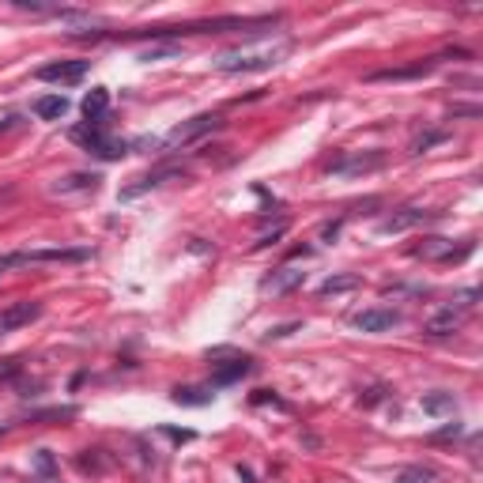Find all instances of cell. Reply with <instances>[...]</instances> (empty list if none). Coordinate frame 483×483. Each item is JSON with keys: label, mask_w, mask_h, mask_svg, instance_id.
I'll use <instances>...</instances> for the list:
<instances>
[{"label": "cell", "mask_w": 483, "mask_h": 483, "mask_svg": "<svg viewBox=\"0 0 483 483\" xmlns=\"http://www.w3.org/2000/svg\"><path fill=\"white\" fill-rule=\"evenodd\" d=\"M291 53V38H280V42H254V46H238V49H227L215 57V68L219 72H265V68H276V64Z\"/></svg>", "instance_id": "1"}, {"label": "cell", "mask_w": 483, "mask_h": 483, "mask_svg": "<svg viewBox=\"0 0 483 483\" xmlns=\"http://www.w3.org/2000/svg\"><path fill=\"white\" fill-rule=\"evenodd\" d=\"M223 125L215 114H201V117H193V121H185V125H178V129H170L167 136L159 140V148H167V151H178V148H189V144H196L201 136H208V133H215V129Z\"/></svg>", "instance_id": "2"}, {"label": "cell", "mask_w": 483, "mask_h": 483, "mask_svg": "<svg viewBox=\"0 0 483 483\" xmlns=\"http://www.w3.org/2000/svg\"><path fill=\"white\" fill-rule=\"evenodd\" d=\"M386 167V151H362V155H344L336 159L328 174H336V178H355V174H374Z\"/></svg>", "instance_id": "3"}, {"label": "cell", "mask_w": 483, "mask_h": 483, "mask_svg": "<svg viewBox=\"0 0 483 483\" xmlns=\"http://www.w3.org/2000/svg\"><path fill=\"white\" fill-rule=\"evenodd\" d=\"M472 242H465L460 249H453V242L449 238H423V246H415V257H423V261H446V265H453V261H465L472 254Z\"/></svg>", "instance_id": "4"}, {"label": "cell", "mask_w": 483, "mask_h": 483, "mask_svg": "<svg viewBox=\"0 0 483 483\" xmlns=\"http://www.w3.org/2000/svg\"><path fill=\"white\" fill-rule=\"evenodd\" d=\"M38 317H42V302L23 299V302L4 306V310H0V336L16 333V328H23V325H30V321H38Z\"/></svg>", "instance_id": "5"}, {"label": "cell", "mask_w": 483, "mask_h": 483, "mask_svg": "<svg viewBox=\"0 0 483 483\" xmlns=\"http://www.w3.org/2000/svg\"><path fill=\"white\" fill-rule=\"evenodd\" d=\"M351 325L359 328V333H389V328L400 325V314L397 310H386V306H370V310H362L351 317Z\"/></svg>", "instance_id": "6"}, {"label": "cell", "mask_w": 483, "mask_h": 483, "mask_svg": "<svg viewBox=\"0 0 483 483\" xmlns=\"http://www.w3.org/2000/svg\"><path fill=\"white\" fill-rule=\"evenodd\" d=\"M87 68H91V61H53L46 68H38V80L42 83H80Z\"/></svg>", "instance_id": "7"}, {"label": "cell", "mask_w": 483, "mask_h": 483, "mask_svg": "<svg viewBox=\"0 0 483 483\" xmlns=\"http://www.w3.org/2000/svg\"><path fill=\"white\" fill-rule=\"evenodd\" d=\"M302 283H306V272H302V268L283 265V268L272 272V276L261 280V291H265V294H287V291H294V287H302Z\"/></svg>", "instance_id": "8"}, {"label": "cell", "mask_w": 483, "mask_h": 483, "mask_svg": "<svg viewBox=\"0 0 483 483\" xmlns=\"http://www.w3.org/2000/svg\"><path fill=\"white\" fill-rule=\"evenodd\" d=\"M460 325H465V310L446 306V310H438L434 317H427L423 333L427 336H453V333H460Z\"/></svg>", "instance_id": "9"}, {"label": "cell", "mask_w": 483, "mask_h": 483, "mask_svg": "<svg viewBox=\"0 0 483 483\" xmlns=\"http://www.w3.org/2000/svg\"><path fill=\"white\" fill-rule=\"evenodd\" d=\"M181 178H185L181 167H162V170H155V174H148V178H140L136 185H129V189L121 193V201H133V196H140V193L159 189V185H167V181H181Z\"/></svg>", "instance_id": "10"}, {"label": "cell", "mask_w": 483, "mask_h": 483, "mask_svg": "<svg viewBox=\"0 0 483 483\" xmlns=\"http://www.w3.org/2000/svg\"><path fill=\"white\" fill-rule=\"evenodd\" d=\"M431 212H419V208H400V212H393L389 219H381L378 230L381 234H400V230H412L415 223H423V219Z\"/></svg>", "instance_id": "11"}, {"label": "cell", "mask_w": 483, "mask_h": 483, "mask_svg": "<svg viewBox=\"0 0 483 483\" xmlns=\"http://www.w3.org/2000/svg\"><path fill=\"white\" fill-rule=\"evenodd\" d=\"M434 64H438V57L415 61V64H408V68H381V72H370V80H374V83H386V80H419V76H427Z\"/></svg>", "instance_id": "12"}, {"label": "cell", "mask_w": 483, "mask_h": 483, "mask_svg": "<svg viewBox=\"0 0 483 483\" xmlns=\"http://www.w3.org/2000/svg\"><path fill=\"white\" fill-rule=\"evenodd\" d=\"M249 370H254V362H249L246 355H242V359H230L227 366H215V370H212V386H230V381L246 378Z\"/></svg>", "instance_id": "13"}, {"label": "cell", "mask_w": 483, "mask_h": 483, "mask_svg": "<svg viewBox=\"0 0 483 483\" xmlns=\"http://www.w3.org/2000/svg\"><path fill=\"white\" fill-rule=\"evenodd\" d=\"M64 114H68V98H64V95H42V98H35V117L57 121Z\"/></svg>", "instance_id": "14"}, {"label": "cell", "mask_w": 483, "mask_h": 483, "mask_svg": "<svg viewBox=\"0 0 483 483\" xmlns=\"http://www.w3.org/2000/svg\"><path fill=\"white\" fill-rule=\"evenodd\" d=\"M98 181H102L98 174H68V178H61L49 193H57V196H64V193H83V189H95Z\"/></svg>", "instance_id": "15"}, {"label": "cell", "mask_w": 483, "mask_h": 483, "mask_svg": "<svg viewBox=\"0 0 483 483\" xmlns=\"http://www.w3.org/2000/svg\"><path fill=\"white\" fill-rule=\"evenodd\" d=\"M359 283L362 280L355 276V272H336V276H328L321 287H317V294H325V299H328V294H347V291H355Z\"/></svg>", "instance_id": "16"}, {"label": "cell", "mask_w": 483, "mask_h": 483, "mask_svg": "<svg viewBox=\"0 0 483 483\" xmlns=\"http://www.w3.org/2000/svg\"><path fill=\"white\" fill-rule=\"evenodd\" d=\"M419 408L427 415H453L457 412V400H453V393H427V397L419 400Z\"/></svg>", "instance_id": "17"}, {"label": "cell", "mask_w": 483, "mask_h": 483, "mask_svg": "<svg viewBox=\"0 0 483 483\" xmlns=\"http://www.w3.org/2000/svg\"><path fill=\"white\" fill-rule=\"evenodd\" d=\"M106 109H109V91H106V87H91L87 98H83V117L87 121H98Z\"/></svg>", "instance_id": "18"}, {"label": "cell", "mask_w": 483, "mask_h": 483, "mask_svg": "<svg viewBox=\"0 0 483 483\" xmlns=\"http://www.w3.org/2000/svg\"><path fill=\"white\" fill-rule=\"evenodd\" d=\"M174 404H185V408H204V404H212V389L181 386V389H174Z\"/></svg>", "instance_id": "19"}, {"label": "cell", "mask_w": 483, "mask_h": 483, "mask_svg": "<svg viewBox=\"0 0 483 483\" xmlns=\"http://www.w3.org/2000/svg\"><path fill=\"white\" fill-rule=\"evenodd\" d=\"M431 479H434V472L423 468V465H408V468L397 472V483H431Z\"/></svg>", "instance_id": "20"}, {"label": "cell", "mask_w": 483, "mask_h": 483, "mask_svg": "<svg viewBox=\"0 0 483 483\" xmlns=\"http://www.w3.org/2000/svg\"><path fill=\"white\" fill-rule=\"evenodd\" d=\"M446 140H449V133H423V136L412 144V151H415V155H423L427 148H434V144H446Z\"/></svg>", "instance_id": "21"}, {"label": "cell", "mask_w": 483, "mask_h": 483, "mask_svg": "<svg viewBox=\"0 0 483 483\" xmlns=\"http://www.w3.org/2000/svg\"><path fill=\"white\" fill-rule=\"evenodd\" d=\"M178 46H155V49H148V53H140V61H167V57H178Z\"/></svg>", "instance_id": "22"}, {"label": "cell", "mask_w": 483, "mask_h": 483, "mask_svg": "<svg viewBox=\"0 0 483 483\" xmlns=\"http://www.w3.org/2000/svg\"><path fill=\"white\" fill-rule=\"evenodd\" d=\"M283 234H287V223H276V227L268 230V234H261V242H257L254 249H265V246H272V242H280Z\"/></svg>", "instance_id": "23"}, {"label": "cell", "mask_w": 483, "mask_h": 483, "mask_svg": "<svg viewBox=\"0 0 483 483\" xmlns=\"http://www.w3.org/2000/svg\"><path fill=\"white\" fill-rule=\"evenodd\" d=\"M381 400H386V389H381V386L366 389V397H359V404H362V408H374V404H381Z\"/></svg>", "instance_id": "24"}, {"label": "cell", "mask_w": 483, "mask_h": 483, "mask_svg": "<svg viewBox=\"0 0 483 483\" xmlns=\"http://www.w3.org/2000/svg\"><path fill=\"white\" fill-rule=\"evenodd\" d=\"M299 328H302V321H287V325H276V328H272V333H268V340H283V336L299 333Z\"/></svg>", "instance_id": "25"}, {"label": "cell", "mask_w": 483, "mask_h": 483, "mask_svg": "<svg viewBox=\"0 0 483 483\" xmlns=\"http://www.w3.org/2000/svg\"><path fill=\"white\" fill-rule=\"evenodd\" d=\"M19 370H23V362H19V359H0V378H16Z\"/></svg>", "instance_id": "26"}, {"label": "cell", "mask_w": 483, "mask_h": 483, "mask_svg": "<svg viewBox=\"0 0 483 483\" xmlns=\"http://www.w3.org/2000/svg\"><path fill=\"white\" fill-rule=\"evenodd\" d=\"M340 234V219H333V223H325L321 230H317V238H321V242H333Z\"/></svg>", "instance_id": "27"}, {"label": "cell", "mask_w": 483, "mask_h": 483, "mask_svg": "<svg viewBox=\"0 0 483 483\" xmlns=\"http://www.w3.org/2000/svg\"><path fill=\"white\" fill-rule=\"evenodd\" d=\"M162 434H170L174 442H189V438H193V431H170V427H162Z\"/></svg>", "instance_id": "28"}, {"label": "cell", "mask_w": 483, "mask_h": 483, "mask_svg": "<svg viewBox=\"0 0 483 483\" xmlns=\"http://www.w3.org/2000/svg\"><path fill=\"white\" fill-rule=\"evenodd\" d=\"M453 117H479V109H476V106H457Z\"/></svg>", "instance_id": "29"}, {"label": "cell", "mask_w": 483, "mask_h": 483, "mask_svg": "<svg viewBox=\"0 0 483 483\" xmlns=\"http://www.w3.org/2000/svg\"><path fill=\"white\" fill-rule=\"evenodd\" d=\"M453 434H460L457 423H449V427H442V431H434V438H453Z\"/></svg>", "instance_id": "30"}, {"label": "cell", "mask_w": 483, "mask_h": 483, "mask_svg": "<svg viewBox=\"0 0 483 483\" xmlns=\"http://www.w3.org/2000/svg\"><path fill=\"white\" fill-rule=\"evenodd\" d=\"M38 483H57V479H38Z\"/></svg>", "instance_id": "31"}]
</instances>
